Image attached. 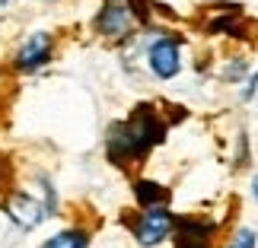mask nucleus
<instances>
[{
    "instance_id": "obj_1",
    "label": "nucleus",
    "mask_w": 258,
    "mask_h": 248,
    "mask_svg": "<svg viewBox=\"0 0 258 248\" xmlns=\"http://www.w3.org/2000/svg\"><path fill=\"white\" fill-rule=\"evenodd\" d=\"M163 140H166L163 118L156 115L150 105H137L127 121H118V124L108 127L105 150H108V159H112L115 166L127 169V166L141 162L144 156L150 153L156 143H163Z\"/></svg>"
},
{
    "instance_id": "obj_2",
    "label": "nucleus",
    "mask_w": 258,
    "mask_h": 248,
    "mask_svg": "<svg viewBox=\"0 0 258 248\" xmlns=\"http://www.w3.org/2000/svg\"><path fill=\"white\" fill-rule=\"evenodd\" d=\"M172 226H175V216H172L169 207H150V210L141 213L134 232H137V242L150 248V245H160L172 232Z\"/></svg>"
},
{
    "instance_id": "obj_3",
    "label": "nucleus",
    "mask_w": 258,
    "mask_h": 248,
    "mask_svg": "<svg viewBox=\"0 0 258 248\" xmlns=\"http://www.w3.org/2000/svg\"><path fill=\"white\" fill-rule=\"evenodd\" d=\"M172 229H175V248H211L217 223L198 220V216H178Z\"/></svg>"
},
{
    "instance_id": "obj_4",
    "label": "nucleus",
    "mask_w": 258,
    "mask_h": 248,
    "mask_svg": "<svg viewBox=\"0 0 258 248\" xmlns=\"http://www.w3.org/2000/svg\"><path fill=\"white\" fill-rule=\"evenodd\" d=\"M131 10H127V4H121V0H112V4L102 7V13L96 16V29L108 38H124L127 32H131Z\"/></svg>"
},
{
    "instance_id": "obj_5",
    "label": "nucleus",
    "mask_w": 258,
    "mask_h": 248,
    "mask_svg": "<svg viewBox=\"0 0 258 248\" xmlns=\"http://www.w3.org/2000/svg\"><path fill=\"white\" fill-rule=\"evenodd\" d=\"M150 67L160 80H172L182 67V57H178V38H160L150 48Z\"/></svg>"
},
{
    "instance_id": "obj_6",
    "label": "nucleus",
    "mask_w": 258,
    "mask_h": 248,
    "mask_svg": "<svg viewBox=\"0 0 258 248\" xmlns=\"http://www.w3.org/2000/svg\"><path fill=\"white\" fill-rule=\"evenodd\" d=\"M48 61H51V35L48 32H35L16 54L19 70H38V67L48 64Z\"/></svg>"
},
{
    "instance_id": "obj_7",
    "label": "nucleus",
    "mask_w": 258,
    "mask_h": 248,
    "mask_svg": "<svg viewBox=\"0 0 258 248\" xmlns=\"http://www.w3.org/2000/svg\"><path fill=\"white\" fill-rule=\"evenodd\" d=\"M7 213H10V220H16L23 229H32V226H38L48 216V207L38 204L35 197H29V194H13L10 204H7Z\"/></svg>"
},
{
    "instance_id": "obj_8",
    "label": "nucleus",
    "mask_w": 258,
    "mask_h": 248,
    "mask_svg": "<svg viewBox=\"0 0 258 248\" xmlns=\"http://www.w3.org/2000/svg\"><path fill=\"white\" fill-rule=\"evenodd\" d=\"M134 197H137V204H141L144 210H150V207H166V201H169V188L141 178V182H134Z\"/></svg>"
},
{
    "instance_id": "obj_9",
    "label": "nucleus",
    "mask_w": 258,
    "mask_h": 248,
    "mask_svg": "<svg viewBox=\"0 0 258 248\" xmlns=\"http://www.w3.org/2000/svg\"><path fill=\"white\" fill-rule=\"evenodd\" d=\"M89 245V235L83 229H67V232H57L54 239H48L42 248H86Z\"/></svg>"
},
{
    "instance_id": "obj_10",
    "label": "nucleus",
    "mask_w": 258,
    "mask_h": 248,
    "mask_svg": "<svg viewBox=\"0 0 258 248\" xmlns=\"http://www.w3.org/2000/svg\"><path fill=\"white\" fill-rule=\"evenodd\" d=\"M230 248H255V232H252V229L236 232V239L230 242Z\"/></svg>"
},
{
    "instance_id": "obj_11",
    "label": "nucleus",
    "mask_w": 258,
    "mask_h": 248,
    "mask_svg": "<svg viewBox=\"0 0 258 248\" xmlns=\"http://www.w3.org/2000/svg\"><path fill=\"white\" fill-rule=\"evenodd\" d=\"M252 197H255V201H258V175L252 178Z\"/></svg>"
},
{
    "instance_id": "obj_12",
    "label": "nucleus",
    "mask_w": 258,
    "mask_h": 248,
    "mask_svg": "<svg viewBox=\"0 0 258 248\" xmlns=\"http://www.w3.org/2000/svg\"><path fill=\"white\" fill-rule=\"evenodd\" d=\"M0 4H7V0H0Z\"/></svg>"
}]
</instances>
